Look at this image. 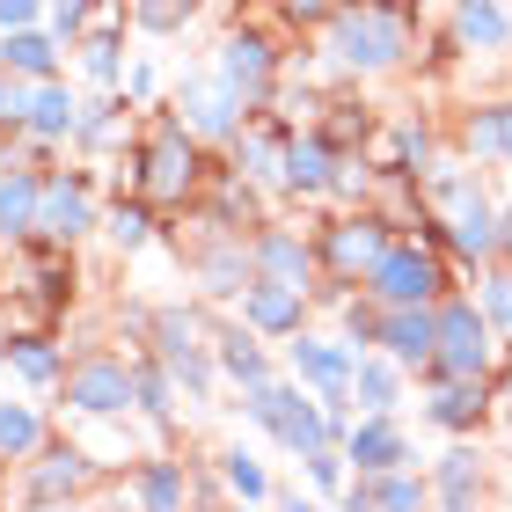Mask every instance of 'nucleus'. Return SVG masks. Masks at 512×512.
Listing matches in <instances>:
<instances>
[{
  "instance_id": "obj_1",
  "label": "nucleus",
  "mask_w": 512,
  "mask_h": 512,
  "mask_svg": "<svg viewBox=\"0 0 512 512\" xmlns=\"http://www.w3.org/2000/svg\"><path fill=\"white\" fill-rule=\"evenodd\" d=\"M417 0H352L330 30H315V74L322 81H395L417 66Z\"/></svg>"
},
{
  "instance_id": "obj_2",
  "label": "nucleus",
  "mask_w": 512,
  "mask_h": 512,
  "mask_svg": "<svg viewBox=\"0 0 512 512\" xmlns=\"http://www.w3.org/2000/svg\"><path fill=\"white\" fill-rule=\"evenodd\" d=\"M213 169H220V154L205 147L169 103L139 110V132L125 147V183L139 198H154L161 213H191V205L205 198V183H213Z\"/></svg>"
},
{
  "instance_id": "obj_3",
  "label": "nucleus",
  "mask_w": 512,
  "mask_h": 512,
  "mask_svg": "<svg viewBox=\"0 0 512 512\" xmlns=\"http://www.w3.org/2000/svg\"><path fill=\"white\" fill-rule=\"evenodd\" d=\"M213 322H220V308L198 300V293L191 300H154V322H147V344H139V352H154L176 374L183 403H213V395H227L220 352H213Z\"/></svg>"
},
{
  "instance_id": "obj_4",
  "label": "nucleus",
  "mask_w": 512,
  "mask_h": 512,
  "mask_svg": "<svg viewBox=\"0 0 512 512\" xmlns=\"http://www.w3.org/2000/svg\"><path fill=\"white\" fill-rule=\"evenodd\" d=\"M205 66H213L249 110H271L278 88H286V74H293V30L278 15H242V22H227V30L213 37V59Z\"/></svg>"
},
{
  "instance_id": "obj_5",
  "label": "nucleus",
  "mask_w": 512,
  "mask_h": 512,
  "mask_svg": "<svg viewBox=\"0 0 512 512\" xmlns=\"http://www.w3.org/2000/svg\"><path fill=\"white\" fill-rule=\"evenodd\" d=\"M235 410H242V425L249 432H264L278 454H308V447H322V439H337V425H330V410H322V395L315 388H300L293 374H271V381H256V388H242L235 395Z\"/></svg>"
},
{
  "instance_id": "obj_6",
  "label": "nucleus",
  "mask_w": 512,
  "mask_h": 512,
  "mask_svg": "<svg viewBox=\"0 0 512 512\" xmlns=\"http://www.w3.org/2000/svg\"><path fill=\"white\" fill-rule=\"evenodd\" d=\"M103 483H110V461L88 447V439L59 432L44 454H30V461L8 476V498H15V505H96Z\"/></svg>"
},
{
  "instance_id": "obj_7",
  "label": "nucleus",
  "mask_w": 512,
  "mask_h": 512,
  "mask_svg": "<svg viewBox=\"0 0 512 512\" xmlns=\"http://www.w3.org/2000/svg\"><path fill=\"white\" fill-rule=\"evenodd\" d=\"M359 286L374 293V300H388V308H403V300H425V308H432V300H447L461 286V264L439 242H425V235H410V227H403Z\"/></svg>"
},
{
  "instance_id": "obj_8",
  "label": "nucleus",
  "mask_w": 512,
  "mask_h": 512,
  "mask_svg": "<svg viewBox=\"0 0 512 512\" xmlns=\"http://www.w3.org/2000/svg\"><path fill=\"white\" fill-rule=\"evenodd\" d=\"M512 352V337L483 315V300L469 286H454L439 300V352H432V374H461V381H491V366Z\"/></svg>"
},
{
  "instance_id": "obj_9",
  "label": "nucleus",
  "mask_w": 512,
  "mask_h": 512,
  "mask_svg": "<svg viewBox=\"0 0 512 512\" xmlns=\"http://www.w3.org/2000/svg\"><path fill=\"white\" fill-rule=\"evenodd\" d=\"M59 410H66V425H118V417H132V352H110V344L74 352V366L59 381Z\"/></svg>"
},
{
  "instance_id": "obj_10",
  "label": "nucleus",
  "mask_w": 512,
  "mask_h": 512,
  "mask_svg": "<svg viewBox=\"0 0 512 512\" xmlns=\"http://www.w3.org/2000/svg\"><path fill=\"white\" fill-rule=\"evenodd\" d=\"M103 176H96V161H52L44 169V220H37V235L44 242H66V249H81L88 235H103Z\"/></svg>"
},
{
  "instance_id": "obj_11",
  "label": "nucleus",
  "mask_w": 512,
  "mask_h": 512,
  "mask_svg": "<svg viewBox=\"0 0 512 512\" xmlns=\"http://www.w3.org/2000/svg\"><path fill=\"white\" fill-rule=\"evenodd\" d=\"M395 235H403V227H395L381 205H322V220H315L322 271H337V278H366Z\"/></svg>"
},
{
  "instance_id": "obj_12",
  "label": "nucleus",
  "mask_w": 512,
  "mask_h": 512,
  "mask_svg": "<svg viewBox=\"0 0 512 512\" xmlns=\"http://www.w3.org/2000/svg\"><path fill=\"white\" fill-rule=\"evenodd\" d=\"M161 103H169L176 118L191 125V132L205 139V147H213V154H227V147H235V132L256 118V110H249V103L235 96V88H227V81L213 74V66H183V74L169 81V96H161Z\"/></svg>"
},
{
  "instance_id": "obj_13",
  "label": "nucleus",
  "mask_w": 512,
  "mask_h": 512,
  "mask_svg": "<svg viewBox=\"0 0 512 512\" xmlns=\"http://www.w3.org/2000/svg\"><path fill=\"white\" fill-rule=\"evenodd\" d=\"M81 103L88 88L74 74H52V81H30V96H22V132L37 139L44 154H74V132H81Z\"/></svg>"
},
{
  "instance_id": "obj_14",
  "label": "nucleus",
  "mask_w": 512,
  "mask_h": 512,
  "mask_svg": "<svg viewBox=\"0 0 512 512\" xmlns=\"http://www.w3.org/2000/svg\"><path fill=\"white\" fill-rule=\"evenodd\" d=\"M417 417L447 439H476L491 425V388L461 381V374H417Z\"/></svg>"
},
{
  "instance_id": "obj_15",
  "label": "nucleus",
  "mask_w": 512,
  "mask_h": 512,
  "mask_svg": "<svg viewBox=\"0 0 512 512\" xmlns=\"http://www.w3.org/2000/svg\"><path fill=\"white\" fill-rule=\"evenodd\" d=\"M132 132H139V103L125 96V88H88V103H81V132H74V154H81V161H96V169H118L125 147H132Z\"/></svg>"
},
{
  "instance_id": "obj_16",
  "label": "nucleus",
  "mask_w": 512,
  "mask_h": 512,
  "mask_svg": "<svg viewBox=\"0 0 512 512\" xmlns=\"http://www.w3.org/2000/svg\"><path fill=\"white\" fill-rule=\"evenodd\" d=\"M286 147H293V118H278V110H256V118L235 132L227 161H235V169H242L264 198L286 205Z\"/></svg>"
},
{
  "instance_id": "obj_17",
  "label": "nucleus",
  "mask_w": 512,
  "mask_h": 512,
  "mask_svg": "<svg viewBox=\"0 0 512 512\" xmlns=\"http://www.w3.org/2000/svg\"><path fill=\"white\" fill-rule=\"evenodd\" d=\"M249 256H256V278H293V286H308V293H315V278H322L315 227H300V220H286V213H271V220L249 235Z\"/></svg>"
},
{
  "instance_id": "obj_18",
  "label": "nucleus",
  "mask_w": 512,
  "mask_h": 512,
  "mask_svg": "<svg viewBox=\"0 0 512 512\" xmlns=\"http://www.w3.org/2000/svg\"><path fill=\"white\" fill-rule=\"evenodd\" d=\"M235 315L249 322L256 337L286 344V337H300V330L315 322V293H308V286H293V278H249L242 300H235Z\"/></svg>"
},
{
  "instance_id": "obj_19",
  "label": "nucleus",
  "mask_w": 512,
  "mask_h": 512,
  "mask_svg": "<svg viewBox=\"0 0 512 512\" xmlns=\"http://www.w3.org/2000/svg\"><path fill=\"white\" fill-rule=\"evenodd\" d=\"M425 476H432V505H447V512H469V505H491L498 498L491 454H483L476 439H447V447L425 461Z\"/></svg>"
},
{
  "instance_id": "obj_20",
  "label": "nucleus",
  "mask_w": 512,
  "mask_h": 512,
  "mask_svg": "<svg viewBox=\"0 0 512 512\" xmlns=\"http://www.w3.org/2000/svg\"><path fill=\"white\" fill-rule=\"evenodd\" d=\"M337 161H344V147L322 125H293V147H286V205L300 213H322L330 205V183H337Z\"/></svg>"
},
{
  "instance_id": "obj_21",
  "label": "nucleus",
  "mask_w": 512,
  "mask_h": 512,
  "mask_svg": "<svg viewBox=\"0 0 512 512\" xmlns=\"http://www.w3.org/2000/svg\"><path fill=\"white\" fill-rule=\"evenodd\" d=\"M454 147V132H439V118H425V110H395V118H381V139H374V161L395 176H417L425 183V169L439 154Z\"/></svg>"
},
{
  "instance_id": "obj_22",
  "label": "nucleus",
  "mask_w": 512,
  "mask_h": 512,
  "mask_svg": "<svg viewBox=\"0 0 512 512\" xmlns=\"http://www.w3.org/2000/svg\"><path fill=\"white\" fill-rule=\"evenodd\" d=\"M213 352H220V381H227V395H242V388H256V381H271V374H286L278 344L256 337L235 308H220V322H213Z\"/></svg>"
},
{
  "instance_id": "obj_23",
  "label": "nucleus",
  "mask_w": 512,
  "mask_h": 512,
  "mask_svg": "<svg viewBox=\"0 0 512 512\" xmlns=\"http://www.w3.org/2000/svg\"><path fill=\"white\" fill-rule=\"evenodd\" d=\"M132 417L147 425L154 447H176V432H183V388H176V374L154 352H132Z\"/></svg>"
},
{
  "instance_id": "obj_24",
  "label": "nucleus",
  "mask_w": 512,
  "mask_h": 512,
  "mask_svg": "<svg viewBox=\"0 0 512 512\" xmlns=\"http://www.w3.org/2000/svg\"><path fill=\"white\" fill-rule=\"evenodd\" d=\"M66 366H74V352L59 344V330H8V344H0V374L30 395H59Z\"/></svg>"
},
{
  "instance_id": "obj_25",
  "label": "nucleus",
  "mask_w": 512,
  "mask_h": 512,
  "mask_svg": "<svg viewBox=\"0 0 512 512\" xmlns=\"http://www.w3.org/2000/svg\"><path fill=\"white\" fill-rule=\"evenodd\" d=\"M344 454H352L359 476H381V469L417 461V439H410V425H403V410H359L352 432H344Z\"/></svg>"
},
{
  "instance_id": "obj_26",
  "label": "nucleus",
  "mask_w": 512,
  "mask_h": 512,
  "mask_svg": "<svg viewBox=\"0 0 512 512\" xmlns=\"http://www.w3.org/2000/svg\"><path fill=\"white\" fill-rule=\"evenodd\" d=\"M103 242L118 249V264H132V256H147V249L169 242V213L125 183V191H110V205H103Z\"/></svg>"
},
{
  "instance_id": "obj_27",
  "label": "nucleus",
  "mask_w": 512,
  "mask_h": 512,
  "mask_svg": "<svg viewBox=\"0 0 512 512\" xmlns=\"http://www.w3.org/2000/svg\"><path fill=\"white\" fill-rule=\"evenodd\" d=\"M454 147L469 161H483V169H505L512 176V96H476L454 118Z\"/></svg>"
},
{
  "instance_id": "obj_28",
  "label": "nucleus",
  "mask_w": 512,
  "mask_h": 512,
  "mask_svg": "<svg viewBox=\"0 0 512 512\" xmlns=\"http://www.w3.org/2000/svg\"><path fill=\"white\" fill-rule=\"evenodd\" d=\"M198 213H213L220 227H235V235H256L271 213H278V198H264L256 183L235 169V161L220 154V169H213V183H205V198H198Z\"/></svg>"
},
{
  "instance_id": "obj_29",
  "label": "nucleus",
  "mask_w": 512,
  "mask_h": 512,
  "mask_svg": "<svg viewBox=\"0 0 512 512\" xmlns=\"http://www.w3.org/2000/svg\"><path fill=\"white\" fill-rule=\"evenodd\" d=\"M374 352L403 359L410 374H432V352H439V300H403V308H381V344Z\"/></svg>"
},
{
  "instance_id": "obj_30",
  "label": "nucleus",
  "mask_w": 512,
  "mask_h": 512,
  "mask_svg": "<svg viewBox=\"0 0 512 512\" xmlns=\"http://www.w3.org/2000/svg\"><path fill=\"white\" fill-rule=\"evenodd\" d=\"M0 66L22 81H52V74H74V44L52 22H22V30H0Z\"/></svg>"
},
{
  "instance_id": "obj_31",
  "label": "nucleus",
  "mask_w": 512,
  "mask_h": 512,
  "mask_svg": "<svg viewBox=\"0 0 512 512\" xmlns=\"http://www.w3.org/2000/svg\"><path fill=\"white\" fill-rule=\"evenodd\" d=\"M447 30L461 44V59H505L512 52V0H454Z\"/></svg>"
},
{
  "instance_id": "obj_32",
  "label": "nucleus",
  "mask_w": 512,
  "mask_h": 512,
  "mask_svg": "<svg viewBox=\"0 0 512 512\" xmlns=\"http://www.w3.org/2000/svg\"><path fill=\"white\" fill-rule=\"evenodd\" d=\"M52 439H59V417L44 403H30V395H0V461H8V469H22V461L44 454Z\"/></svg>"
},
{
  "instance_id": "obj_33",
  "label": "nucleus",
  "mask_w": 512,
  "mask_h": 512,
  "mask_svg": "<svg viewBox=\"0 0 512 512\" xmlns=\"http://www.w3.org/2000/svg\"><path fill=\"white\" fill-rule=\"evenodd\" d=\"M52 169V161H44ZM44 169H0V242L22 249L37 242V220H44Z\"/></svg>"
},
{
  "instance_id": "obj_34",
  "label": "nucleus",
  "mask_w": 512,
  "mask_h": 512,
  "mask_svg": "<svg viewBox=\"0 0 512 512\" xmlns=\"http://www.w3.org/2000/svg\"><path fill=\"white\" fill-rule=\"evenodd\" d=\"M315 125L330 132V139H337L344 154H374V139H381V110H374V103L359 96V81H337Z\"/></svg>"
},
{
  "instance_id": "obj_35",
  "label": "nucleus",
  "mask_w": 512,
  "mask_h": 512,
  "mask_svg": "<svg viewBox=\"0 0 512 512\" xmlns=\"http://www.w3.org/2000/svg\"><path fill=\"white\" fill-rule=\"evenodd\" d=\"M410 388H417V374H410L403 359L359 352V366H352V403H359V410H403Z\"/></svg>"
},
{
  "instance_id": "obj_36",
  "label": "nucleus",
  "mask_w": 512,
  "mask_h": 512,
  "mask_svg": "<svg viewBox=\"0 0 512 512\" xmlns=\"http://www.w3.org/2000/svg\"><path fill=\"white\" fill-rule=\"evenodd\" d=\"M213 461H220L227 491H235L242 505H271V469H264V454H256V447H242V439H235V447H220Z\"/></svg>"
},
{
  "instance_id": "obj_37",
  "label": "nucleus",
  "mask_w": 512,
  "mask_h": 512,
  "mask_svg": "<svg viewBox=\"0 0 512 512\" xmlns=\"http://www.w3.org/2000/svg\"><path fill=\"white\" fill-rule=\"evenodd\" d=\"M300 476H308L315 498L344 505V483H352V454H344V439H322V447H308V454H300Z\"/></svg>"
},
{
  "instance_id": "obj_38",
  "label": "nucleus",
  "mask_w": 512,
  "mask_h": 512,
  "mask_svg": "<svg viewBox=\"0 0 512 512\" xmlns=\"http://www.w3.org/2000/svg\"><path fill=\"white\" fill-rule=\"evenodd\" d=\"M205 15V0H132V37H183Z\"/></svg>"
},
{
  "instance_id": "obj_39",
  "label": "nucleus",
  "mask_w": 512,
  "mask_h": 512,
  "mask_svg": "<svg viewBox=\"0 0 512 512\" xmlns=\"http://www.w3.org/2000/svg\"><path fill=\"white\" fill-rule=\"evenodd\" d=\"M469 278H476L469 293L483 300V315H491L498 330L512 337V264H505V256H491V264H483V271H469Z\"/></svg>"
},
{
  "instance_id": "obj_40",
  "label": "nucleus",
  "mask_w": 512,
  "mask_h": 512,
  "mask_svg": "<svg viewBox=\"0 0 512 512\" xmlns=\"http://www.w3.org/2000/svg\"><path fill=\"white\" fill-rule=\"evenodd\" d=\"M381 308H388V300H374V293L359 286V293L344 300V308H337L330 322H337V330H344V337L359 344V352H374V344H381Z\"/></svg>"
},
{
  "instance_id": "obj_41",
  "label": "nucleus",
  "mask_w": 512,
  "mask_h": 512,
  "mask_svg": "<svg viewBox=\"0 0 512 512\" xmlns=\"http://www.w3.org/2000/svg\"><path fill=\"white\" fill-rule=\"evenodd\" d=\"M264 8H271L278 22H286L293 37H315V30H330V22H337L344 8H352V0H264Z\"/></svg>"
},
{
  "instance_id": "obj_42",
  "label": "nucleus",
  "mask_w": 512,
  "mask_h": 512,
  "mask_svg": "<svg viewBox=\"0 0 512 512\" xmlns=\"http://www.w3.org/2000/svg\"><path fill=\"white\" fill-rule=\"evenodd\" d=\"M191 505H235V491H227L213 454H191Z\"/></svg>"
},
{
  "instance_id": "obj_43",
  "label": "nucleus",
  "mask_w": 512,
  "mask_h": 512,
  "mask_svg": "<svg viewBox=\"0 0 512 512\" xmlns=\"http://www.w3.org/2000/svg\"><path fill=\"white\" fill-rule=\"evenodd\" d=\"M125 96H132L139 110H154L161 96H169V88H161V66H154V59H139V52L125 59Z\"/></svg>"
},
{
  "instance_id": "obj_44",
  "label": "nucleus",
  "mask_w": 512,
  "mask_h": 512,
  "mask_svg": "<svg viewBox=\"0 0 512 512\" xmlns=\"http://www.w3.org/2000/svg\"><path fill=\"white\" fill-rule=\"evenodd\" d=\"M483 388H491V417H498V425H512V352L491 366V381H483Z\"/></svg>"
},
{
  "instance_id": "obj_45",
  "label": "nucleus",
  "mask_w": 512,
  "mask_h": 512,
  "mask_svg": "<svg viewBox=\"0 0 512 512\" xmlns=\"http://www.w3.org/2000/svg\"><path fill=\"white\" fill-rule=\"evenodd\" d=\"M52 0H0V30H22V22H44Z\"/></svg>"
},
{
  "instance_id": "obj_46",
  "label": "nucleus",
  "mask_w": 512,
  "mask_h": 512,
  "mask_svg": "<svg viewBox=\"0 0 512 512\" xmlns=\"http://www.w3.org/2000/svg\"><path fill=\"white\" fill-rule=\"evenodd\" d=\"M22 96H30V81L0 66V125H15V118H22Z\"/></svg>"
},
{
  "instance_id": "obj_47",
  "label": "nucleus",
  "mask_w": 512,
  "mask_h": 512,
  "mask_svg": "<svg viewBox=\"0 0 512 512\" xmlns=\"http://www.w3.org/2000/svg\"><path fill=\"white\" fill-rule=\"evenodd\" d=\"M498 256L512 264V198H498Z\"/></svg>"
},
{
  "instance_id": "obj_48",
  "label": "nucleus",
  "mask_w": 512,
  "mask_h": 512,
  "mask_svg": "<svg viewBox=\"0 0 512 512\" xmlns=\"http://www.w3.org/2000/svg\"><path fill=\"white\" fill-rule=\"evenodd\" d=\"M8 476H15V469H8V461H0V498H8Z\"/></svg>"
}]
</instances>
